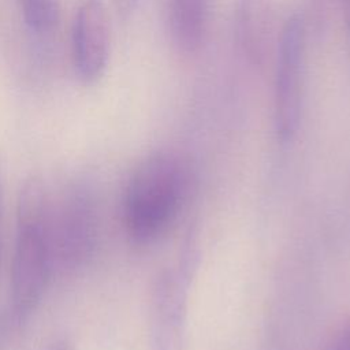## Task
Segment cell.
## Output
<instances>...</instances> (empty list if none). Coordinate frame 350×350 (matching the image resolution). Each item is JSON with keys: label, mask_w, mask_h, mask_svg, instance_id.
Returning <instances> with one entry per match:
<instances>
[{"label": "cell", "mask_w": 350, "mask_h": 350, "mask_svg": "<svg viewBox=\"0 0 350 350\" xmlns=\"http://www.w3.org/2000/svg\"><path fill=\"white\" fill-rule=\"evenodd\" d=\"M193 190L189 163L174 152H154L133 171L123 198V221L130 239L149 245L176 221Z\"/></svg>", "instance_id": "obj_1"}, {"label": "cell", "mask_w": 350, "mask_h": 350, "mask_svg": "<svg viewBox=\"0 0 350 350\" xmlns=\"http://www.w3.org/2000/svg\"><path fill=\"white\" fill-rule=\"evenodd\" d=\"M46 190L31 175L16 198V231L11 262V301L18 319L27 317L40 304L52 265V237Z\"/></svg>", "instance_id": "obj_2"}, {"label": "cell", "mask_w": 350, "mask_h": 350, "mask_svg": "<svg viewBox=\"0 0 350 350\" xmlns=\"http://www.w3.org/2000/svg\"><path fill=\"white\" fill-rule=\"evenodd\" d=\"M198 261L197 234L190 231L176 264L163 269L154 279L149 305L150 350H185L189 287Z\"/></svg>", "instance_id": "obj_3"}, {"label": "cell", "mask_w": 350, "mask_h": 350, "mask_svg": "<svg viewBox=\"0 0 350 350\" xmlns=\"http://www.w3.org/2000/svg\"><path fill=\"white\" fill-rule=\"evenodd\" d=\"M306 36L304 15L293 14L284 22L276 42L273 133L282 145L295 139L302 120Z\"/></svg>", "instance_id": "obj_4"}, {"label": "cell", "mask_w": 350, "mask_h": 350, "mask_svg": "<svg viewBox=\"0 0 350 350\" xmlns=\"http://www.w3.org/2000/svg\"><path fill=\"white\" fill-rule=\"evenodd\" d=\"M111 51V27L103 0H83L72 21L71 56L78 79L92 85L104 74Z\"/></svg>", "instance_id": "obj_5"}, {"label": "cell", "mask_w": 350, "mask_h": 350, "mask_svg": "<svg viewBox=\"0 0 350 350\" xmlns=\"http://www.w3.org/2000/svg\"><path fill=\"white\" fill-rule=\"evenodd\" d=\"M52 237V252L56 247L64 267L77 268L93 253L96 245V215L92 196L83 187H74L64 198Z\"/></svg>", "instance_id": "obj_6"}, {"label": "cell", "mask_w": 350, "mask_h": 350, "mask_svg": "<svg viewBox=\"0 0 350 350\" xmlns=\"http://www.w3.org/2000/svg\"><path fill=\"white\" fill-rule=\"evenodd\" d=\"M234 41L250 66H262L273 42V0H234Z\"/></svg>", "instance_id": "obj_7"}, {"label": "cell", "mask_w": 350, "mask_h": 350, "mask_svg": "<svg viewBox=\"0 0 350 350\" xmlns=\"http://www.w3.org/2000/svg\"><path fill=\"white\" fill-rule=\"evenodd\" d=\"M212 0H168V27L175 48L194 53L204 42Z\"/></svg>", "instance_id": "obj_8"}, {"label": "cell", "mask_w": 350, "mask_h": 350, "mask_svg": "<svg viewBox=\"0 0 350 350\" xmlns=\"http://www.w3.org/2000/svg\"><path fill=\"white\" fill-rule=\"evenodd\" d=\"M25 23L38 34L49 33L59 22L60 0H18Z\"/></svg>", "instance_id": "obj_9"}, {"label": "cell", "mask_w": 350, "mask_h": 350, "mask_svg": "<svg viewBox=\"0 0 350 350\" xmlns=\"http://www.w3.org/2000/svg\"><path fill=\"white\" fill-rule=\"evenodd\" d=\"M327 350H350V316L336 331Z\"/></svg>", "instance_id": "obj_10"}, {"label": "cell", "mask_w": 350, "mask_h": 350, "mask_svg": "<svg viewBox=\"0 0 350 350\" xmlns=\"http://www.w3.org/2000/svg\"><path fill=\"white\" fill-rule=\"evenodd\" d=\"M118 15L122 19H129L138 8L139 0H112Z\"/></svg>", "instance_id": "obj_11"}, {"label": "cell", "mask_w": 350, "mask_h": 350, "mask_svg": "<svg viewBox=\"0 0 350 350\" xmlns=\"http://www.w3.org/2000/svg\"><path fill=\"white\" fill-rule=\"evenodd\" d=\"M48 350H74V346H72V343H71L68 339L60 338V339H56V340L49 346Z\"/></svg>", "instance_id": "obj_12"}, {"label": "cell", "mask_w": 350, "mask_h": 350, "mask_svg": "<svg viewBox=\"0 0 350 350\" xmlns=\"http://www.w3.org/2000/svg\"><path fill=\"white\" fill-rule=\"evenodd\" d=\"M345 1V8H350V0H343Z\"/></svg>", "instance_id": "obj_13"}]
</instances>
